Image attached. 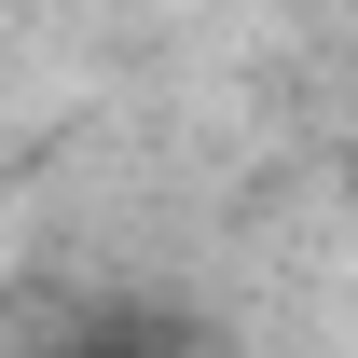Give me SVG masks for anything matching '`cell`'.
<instances>
[{"label":"cell","instance_id":"cell-1","mask_svg":"<svg viewBox=\"0 0 358 358\" xmlns=\"http://www.w3.org/2000/svg\"><path fill=\"white\" fill-rule=\"evenodd\" d=\"M331 14H358V0H331Z\"/></svg>","mask_w":358,"mask_h":358}]
</instances>
